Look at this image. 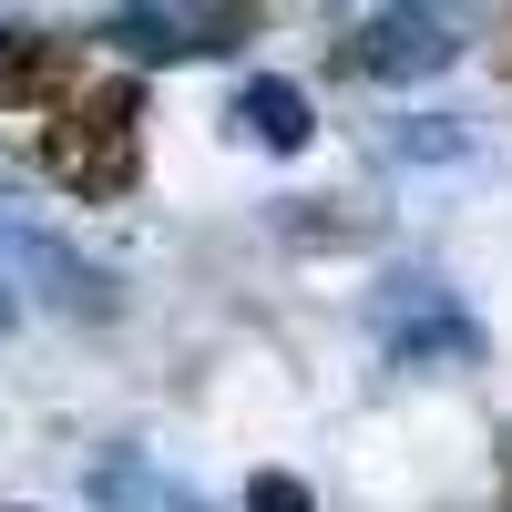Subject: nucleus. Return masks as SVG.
<instances>
[{
    "instance_id": "f257e3e1",
    "label": "nucleus",
    "mask_w": 512,
    "mask_h": 512,
    "mask_svg": "<svg viewBox=\"0 0 512 512\" xmlns=\"http://www.w3.org/2000/svg\"><path fill=\"white\" fill-rule=\"evenodd\" d=\"M41 175H52L62 195L82 205H113V195H134L144 185V82L134 72H93L72 103L41 113Z\"/></svg>"
},
{
    "instance_id": "f03ea898",
    "label": "nucleus",
    "mask_w": 512,
    "mask_h": 512,
    "mask_svg": "<svg viewBox=\"0 0 512 512\" xmlns=\"http://www.w3.org/2000/svg\"><path fill=\"white\" fill-rule=\"evenodd\" d=\"M82 82H93V62L72 52V41H41V31H0V93L11 103H31V113H52V103H72Z\"/></svg>"
},
{
    "instance_id": "7ed1b4c3",
    "label": "nucleus",
    "mask_w": 512,
    "mask_h": 512,
    "mask_svg": "<svg viewBox=\"0 0 512 512\" xmlns=\"http://www.w3.org/2000/svg\"><path fill=\"white\" fill-rule=\"evenodd\" d=\"M236 113H246V134H256V144H277V154L308 144V93H297V82H246Z\"/></svg>"
},
{
    "instance_id": "20e7f679",
    "label": "nucleus",
    "mask_w": 512,
    "mask_h": 512,
    "mask_svg": "<svg viewBox=\"0 0 512 512\" xmlns=\"http://www.w3.org/2000/svg\"><path fill=\"white\" fill-rule=\"evenodd\" d=\"M246 512H318V492L297 482V472H256L246 482Z\"/></svg>"
},
{
    "instance_id": "39448f33",
    "label": "nucleus",
    "mask_w": 512,
    "mask_h": 512,
    "mask_svg": "<svg viewBox=\"0 0 512 512\" xmlns=\"http://www.w3.org/2000/svg\"><path fill=\"white\" fill-rule=\"evenodd\" d=\"M492 62H502V72H512V21H502V41H492Z\"/></svg>"
},
{
    "instance_id": "423d86ee",
    "label": "nucleus",
    "mask_w": 512,
    "mask_h": 512,
    "mask_svg": "<svg viewBox=\"0 0 512 512\" xmlns=\"http://www.w3.org/2000/svg\"><path fill=\"white\" fill-rule=\"evenodd\" d=\"M11 318H21V297H0V328H11Z\"/></svg>"
},
{
    "instance_id": "0eeeda50",
    "label": "nucleus",
    "mask_w": 512,
    "mask_h": 512,
    "mask_svg": "<svg viewBox=\"0 0 512 512\" xmlns=\"http://www.w3.org/2000/svg\"><path fill=\"white\" fill-rule=\"evenodd\" d=\"M502 482H512V431H502Z\"/></svg>"
}]
</instances>
